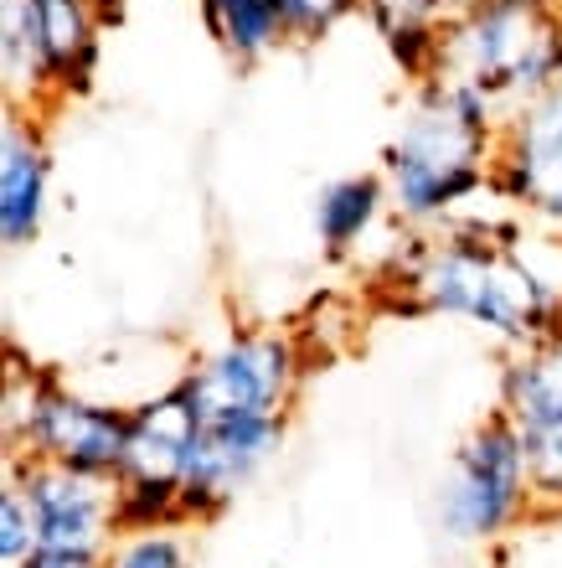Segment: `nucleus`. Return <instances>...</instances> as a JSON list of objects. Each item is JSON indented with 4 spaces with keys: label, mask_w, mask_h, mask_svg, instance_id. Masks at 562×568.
<instances>
[{
    "label": "nucleus",
    "mask_w": 562,
    "mask_h": 568,
    "mask_svg": "<svg viewBox=\"0 0 562 568\" xmlns=\"http://www.w3.org/2000/svg\"><path fill=\"white\" fill-rule=\"evenodd\" d=\"M490 196L562 233V83L505 109Z\"/></svg>",
    "instance_id": "8"
},
{
    "label": "nucleus",
    "mask_w": 562,
    "mask_h": 568,
    "mask_svg": "<svg viewBox=\"0 0 562 568\" xmlns=\"http://www.w3.org/2000/svg\"><path fill=\"white\" fill-rule=\"evenodd\" d=\"M433 78L470 83L501 109H517L562 83V0H470L445 27Z\"/></svg>",
    "instance_id": "3"
},
{
    "label": "nucleus",
    "mask_w": 562,
    "mask_h": 568,
    "mask_svg": "<svg viewBox=\"0 0 562 568\" xmlns=\"http://www.w3.org/2000/svg\"><path fill=\"white\" fill-rule=\"evenodd\" d=\"M505 109L470 83L423 78L408 83L398 124L382 145V181L392 217L418 233L449 227L470 202L495 192V150Z\"/></svg>",
    "instance_id": "2"
},
{
    "label": "nucleus",
    "mask_w": 562,
    "mask_h": 568,
    "mask_svg": "<svg viewBox=\"0 0 562 568\" xmlns=\"http://www.w3.org/2000/svg\"><path fill=\"white\" fill-rule=\"evenodd\" d=\"M104 568H192V554L181 527H150V532H124Z\"/></svg>",
    "instance_id": "17"
},
{
    "label": "nucleus",
    "mask_w": 562,
    "mask_h": 568,
    "mask_svg": "<svg viewBox=\"0 0 562 568\" xmlns=\"http://www.w3.org/2000/svg\"><path fill=\"white\" fill-rule=\"evenodd\" d=\"M392 284L402 311L464 321L505 352L562 331V284L537 270L511 227H490L480 217L413 239L408 254L392 258Z\"/></svg>",
    "instance_id": "1"
},
{
    "label": "nucleus",
    "mask_w": 562,
    "mask_h": 568,
    "mask_svg": "<svg viewBox=\"0 0 562 568\" xmlns=\"http://www.w3.org/2000/svg\"><path fill=\"white\" fill-rule=\"evenodd\" d=\"M196 11H202L207 37L237 68H253L274 47H284V21L274 11V0H196Z\"/></svg>",
    "instance_id": "15"
},
{
    "label": "nucleus",
    "mask_w": 562,
    "mask_h": 568,
    "mask_svg": "<svg viewBox=\"0 0 562 568\" xmlns=\"http://www.w3.org/2000/svg\"><path fill=\"white\" fill-rule=\"evenodd\" d=\"M470 0H367L361 16L371 21V31L382 37L387 58L398 62V73L408 83H423L439 68V42L445 27L464 11Z\"/></svg>",
    "instance_id": "12"
},
{
    "label": "nucleus",
    "mask_w": 562,
    "mask_h": 568,
    "mask_svg": "<svg viewBox=\"0 0 562 568\" xmlns=\"http://www.w3.org/2000/svg\"><path fill=\"white\" fill-rule=\"evenodd\" d=\"M361 6L367 0H274V11L284 21V42H295V47L326 42L336 27L361 16Z\"/></svg>",
    "instance_id": "16"
},
{
    "label": "nucleus",
    "mask_w": 562,
    "mask_h": 568,
    "mask_svg": "<svg viewBox=\"0 0 562 568\" xmlns=\"http://www.w3.org/2000/svg\"><path fill=\"white\" fill-rule=\"evenodd\" d=\"M387 212H392V196H387L382 171H356V176H336L315 192L310 223L326 258H356L382 227Z\"/></svg>",
    "instance_id": "13"
},
{
    "label": "nucleus",
    "mask_w": 562,
    "mask_h": 568,
    "mask_svg": "<svg viewBox=\"0 0 562 568\" xmlns=\"http://www.w3.org/2000/svg\"><path fill=\"white\" fill-rule=\"evenodd\" d=\"M21 568H104V558H89V554H52V548H37Z\"/></svg>",
    "instance_id": "19"
},
{
    "label": "nucleus",
    "mask_w": 562,
    "mask_h": 568,
    "mask_svg": "<svg viewBox=\"0 0 562 568\" xmlns=\"http://www.w3.org/2000/svg\"><path fill=\"white\" fill-rule=\"evenodd\" d=\"M27 6L31 21H37V37L47 47V62H52L58 104L89 99L99 62H104V31H109L99 0H27Z\"/></svg>",
    "instance_id": "11"
},
{
    "label": "nucleus",
    "mask_w": 562,
    "mask_h": 568,
    "mask_svg": "<svg viewBox=\"0 0 562 568\" xmlns=\"http://www.w3.org/2000/svg\"><path fill=\"white\" fill-rule=\"evenodd\" d=\"M0 419H6L11 460L62 465V470H78V476L119 480L124 455H130L134 408L68 388L47 367H11Z\"/></svg>",
    "instance_id": "4"
},
{
    "label": "nucleus",
    "mask_w": 562,
    "mask_h": 568,
    "mask_svg": "<svg viewBox=\"0 0 562 568\" xmlns=\"http://www.w3.org/2000/svg\"><path fill=\"white\" fill-rule=\"evenodd\" d=\"M11 476L27 491V507L37 517V548L89 558L114 554V542L124 538L114 480L78 476V470L37 460H11Z\"/></svg>",
    "instance_id": "7"
},
{
    "label": "nucleus",
    "mask_w": 562,
    "mask_h": 568,
    "mask_svg": "<svg viewBox=\"0 0 562 568\" xmlns=\"http://www.w3.org/2000/svg\"><path fill=\"white\" fill-rule=\"evenodd\" d=\"M511 6H532V0H511Z\"/></svg>",
    "instance_id": "20"
},
{
    "label": "nucleus",
    "mask_w": 562,
    "mask_h": 568,
    "mask_svg": "<svg viewBox=\"0 0 562 568\" xmlns=\"http://www.w3.org/2000/svg\"><path fill=\"white\" fill-rule=\"evenodd\" d=\"M37 554V517L27 507V491L16 486V476H6V491H0V558L6 568H21Z\"/></svg>",
    "instance_id": "18"
},
{
    "label": "nucleus",
    "mask_w": 562,
    "mask_h": 568,
    "mask_svg": "<svg viewBox=\"0 0 562 568\" xmlns=\"http://www.w3.org/2000/svg\"><path fill=\"white\" fill-rule=\"evenodd\" d=\"M0 78H6V104L47 114L58 104L52 93V62L37 37L27 0H0Z\"/></svg>",
    "instance_id": "14"
},
{
    "label": "nucleus",
    "mask_w": 562,
    "mask_h": 568,
    "mask_svg": "<svg viewBox=\"0 0 562 568\" xmlns=\"http://www.w3.org/2000/svg\"><path fill=\"white\" fill-rule=\"evenodd\" d=\"M501 414L527 445L542 507H562V331L505 357Z\"/></svg>",
    "instance_id": "9"
},
{
    "label": "nucleus",
    "mask_w": 562,
    "mask_h": 568,
    "mask_svg": "<svg viewBox=\"0 0 562 568\" xmlns=\"http://www.w3.org/2000/svg\"><path fill=\"white\" fill-rule=\"evenodd\" d=\"M52 212V145L42 114L6 104L0 124V239L6 248H31Z\"/></svg>",
    "instance_id": "10"
},
{
    "label": "nucleus",
    "mask_w": 562,
    "mask_h": 568,
    "mask_svg": "<svg viewBox=\"0 0 562 568\" xmlns=\"http://www.w3.org/2000/svg\"><path fill=\"white\" fill-rule=\"evenodd\" d=\"M305 346L289 331H233L181 367L196 419H289L305 383Z\"/></svg>",
    "instance_id": "6"
},
{
    "label": "nucleus",
    "mask_w": 562,
    "mask_h": 568,
    "mask_svg": "<svg viewBox=\"0 0 562 568\" xmlns=\"http://www.w3.org/2000/svg\"><path fill=\"white\" fill-rule=\"evenodd\" d=\"M532 507H542V496H537L527 445L495 408L449 455L439 480V523L454 542H495Z\"/></svg>",
    "instance_id": "5"
}]
</instances>
